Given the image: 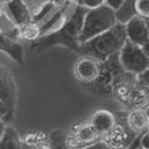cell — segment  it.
<instances>
[{
    "instance_id": "6da1fadb",
    "label": "cell",
    "mask_w": 149,
    "mask_h": 149,
    "mask_svg": "<svg viewBox=\"0 0 149 149\" xmlns=\"http://www.w3.org/2000/svg\"><path fill=\"white\" fill-rule=\"evenodd\" d=\"M87 12L88 9L76 5L67 20L59 29L33 41L30 46L31 49L36 53H40L55 46H62L77 52L80 45L79 38Z\"/></svg>"
},
{
    "instance_id": "7a4b0ae2",
    "label": "cell",
    "mask_w": 149,
    "mask_h": 149,
    "mask_svg": "<svg viewBox=\"0 0 149 149\" xmlns=\"http://www.w3.org/2000/svg\"><path fill=\"white\" fill-rule=\"evenodd\" d=\"M126 41L125 26L118 22L105 33L81 43L76 53L80 56L91 57L102 62L118 54Z\"/></svg>"
},
{
    "instance_id": "3957f363",
    "label": "cell",
    "mask_w": 149,
    "mask_h": 149,
    "mask_svg": "<svg viewBox=\"0 0 149 149\" xmlns=\"http://www.w3.org/2000/svg\"><path fill=\"white\" fill-rule=\"evenodd\" d=\"M118 23L116 12L106 5L88 10L83 24L79 38L80 44L105 33Z\"/></svg>"
},
{
    "instance_id": "277c9868",
    "label": "cell",
    "mask_w": 149,
    "mask_h": 149,
    "mask_svg": "<svg viewBox=\"0 0 149 149\" xmlns=\"http://www.w3.org/2000/svg\"><path fill=\"white\" fill-rule=\"evenodd\" d=\"M118 60L124 70L136 77L149 67V59L141 47L128 40L118 53Z\"/></svg>"
},
{
    "instance_id": "5b68a950",
    "label": "cell",
    "mask_w": 149,
    "mask_h": 149,
    "mask_svg": "<svg viewBox=\"0 0 149 149\" xmlns=\"http://www.w3.org/2000/svg\"><path fill=\"white\" fill-rule=\"evenodd\" d=\"M102 139L103 138L92 128L88 119L73 125L67 132V143L69 149H80Z\"/></svg>"
},
{
    "instance_id": "8992f818",
    "label": "cell",
    "mask_w": 149,
    "mask_h": 149,
    "mask_svg": "<svg viewBox=\"0 0 149 149\" xmlns=\"http://www.w3.org/2000/svg\"><path fill=\"white\" fill-rule=\"evenodd\" d=\"M101 73V61L91 57L81 56L74 66V74L76 78L86 87L94 84Z\"/></svg>"
},
{
    "instance_id": "52a82bcc",
    "label": "cell",
    "mask_w": 149,
    "mask_h": 149,
    "mask_svg": "<svg viewBox=\"0 0 149 149\" xmlns=\"http://www.w3.org/2000/svg\"><path fill=\"white\" fill-rule=\"evenodd\" d=\"M0 99L15 111L18 100V88L13 73L6 66L0 63Z\"/></svg>"
},
{
    "instance_id": "ba28073f",
    "label": "cell",
    "mask_w": 149,
    "mask_h": 149,
    "mask_svg": "<svg viewBox=\"0 0 149 149\" xmlns=\"http://www.w3.org/2000/svg\"><path fill=\"white\" fill-rule=\"evenodd\" d=\"M133 17L149 21V0H125L124 5L116 12L118 23L125 24Z\"/></svg>"
},
{
    "instance_id": "9c48e42d",
    "label": "cell",
    "mask_w": 149,
    "mask_h": 149,
    "mask_svg": "<svg viewBox=\"0 0 149 149\" xmlns=\"http://www.w3.org/2000/svg\"><path fill=\"white\" fill-rule=\"evenodd\" d=\"M136 136L137 134L128 127L126 121L123 124L117 120L115 126L109 133L103 137L102 141H104L110 149H125Z\"/></svg>"
},
{
    "instance_id": "30bf717a",
    "label": "cell",
    "mask_w": 149,
    "mask_h": 149,
    "mask_svg": "<svg viewBox=\"0 0 149 149\" xmlns=\"http://www.w3.org/2000/svg\"><path fill=\"white\" fill-rule=\"evenodd\" d=\"M92 128L103 138L109 133L117 123L116 116L109 110L99 109L95 111L88 118Z\"/></svg>"
},
{
    "instance_id": "8fae6325",
    "label": "cell",
    "mask_w": 149,
    "mask_h": 149,
    "mask_svg": "<svg viewBox=\"0 0 149 149\" xmlns=\"http://www.w3.org/2000/svg\"><path fill=\"white\" fill-rule=\"evenodd\" d=\"M125 26L128 41L141 47L149 40L147 25L142 19L133 17L128 20Z\"/></svg>"
},
{
    "instance_id": "7c38bea8",
    "label": "cell",
    "mask_w": 149,
    "mask_h": 149,
    "mask_svg": "<svg viewBox=\"0 0 149 149\" xmlns=\"http://www.w3.org/2000/svg\"><path fill=\"white\" fill-rule=\"evenodd\" d=\"M6 13L18 27L32 22V13L24 0H10L6 3Z\"/></svg>"
},
{
    "instance_id": "4fadbf2b",
    "label": "cell",
    "mask_w": 149,
    "mask_h": 149,
    "mask_svg": "<svg viewBox=\"0 0 149 149\" xmlns=\"http://www.w3.org/2000/svg\"><path fill=\"white\" fill-rule=\"evenodd\" d=\"M0 51L6 54L18 64H25L24 48L22 45L19 40L13 39L2 31H0Z\"/></svg>"
},
{
    "instance_id": "5bb4252c",
    "label": "cell",
    "mask_w": 149,
    "mask_h": 149,
    "mask_svg": "<svg viewBox=\"0 0 149 149\" xmlns=\"http://www.w3.org/2000/svg\"><path fill=\"white\" fill-rule=\"evenodd\" d=\"M125 121L128 127L135 134L139 135L146 132L149 118L145 109H132L126 116Z\"/></svg>"
},
{
    "instance_id": "9a60e30c",
    "label": "cell",
    "mask_w": 149,
    "mask_h": 149,
    "mask_svg": "<svg viewBox=\"0 0 149 149\" xmlns=\"http://www.w3.org/2000/svg\"><path fill=\"white\" fill-rule=\"evenodd\" d=\"M22 138L23 149H50L48 135L43 132H31Z\"/></svg>"
},
{
    "instance_id": "2e32d148",
    "label": "cell",
    "mask_w": 149,
    "mask_h": 149,
    "mask_svg": "<svg viewBox=\"0 0 149 149\" xmlns=\"http://www.w3.org/2000/svg\"><path fill=\"white\" fill-rule=\"evenodd\" d=\"M0 149H23L22 138L12 126H6L0 140Z\"/></svg>"
},
{
    "instance_id": "e0dca14e",
    "label": "cell",
    "mask_w": 149,
    "mask_h": 149,
    "mask_svg": "<svg viewBox=\"0 0 149 149\" xmlns=\"http://www.w3.org/2000/svg\"><path fill=\"white\" fill-rule=\"evenodd\" d=\"M48 144L50 149H69L67 143V133L61 130L54 131L48 135Z\"/></svg>"
},
{
    "instance_id": "ac0fdd59",
    "label": "cell",
    "mask_w": 149,
    "mask_h": 149,
    "mask_svg": "<svg viewBox=\"0 0 149 149\" xmlns=\"http://www.w3.org/2000/svg\"><path fill=\"white\" fill-rule=\"evenodd\" d=\"M74 4L91 10L105 5V0H74Z\"/></svg>"
},
{
    "instance_id": "d6986e66",
    "label": "cell",
    "mask_w": 149,
    "mask_h": 149,
    "mask_svg": "<svg viewBox=\"0 0 149 149\" xmlns=\"http://www.w3.org/2000/svg\"><path fill=\"white\" fill-rule=\"evenodd\" d=\"M13 111L7 106V104L0 99V120L4 121L5 123L9 122L13 116Z\"/></svg>"
},
{
    "instance_id": "ffe728a7",
    "label": "cell",
    "mask_w": 149,
    "mask_h": 149,
    "mask_svg": "<svg viewBox=\"0 0 149 149\" xmlns=\"http://www.w3.org/2000/svg\"><path fill=\"white\" fill-rule=\"evenodd\" d=\"M137 80L141 85L149 89V67L143 73L137 76Z\"/></svg>"
},
{
    "instance_id": "44dd1931",
    "label": "cell",
    "mask_w": 149,
    "mask_h": 149,
    "mask_svg": "<svg viewBox=\"0 0 149 149\" xmlns=\"http://www.w3.org/2000/svg\"><path fill=\"white\" fill-rule=\"evenodd\" d=\"M125 0H105V5L113 11L117 12L125 3Z\"/></svg>"
},
{
    "instance_id": "7402d4cb",
    "label": "cell",
    "mask_w": 149,
    "mask_h": 149,
    "mask_svg": "<svg viewBox=\"0 0 149 149\" xmlns=\"http://www.w3.org/2000/svg\"><path fill=\"white\" fill-rule=\"evenodd\" d=\"M140 146L143 149H149V132H145L141 134Z\"/></svg>"
},
{
    "instance_id": "603a6c76",
    "label": "cell",
    "mask_w": 149,
    "mask_h": 149,
    "mask_svg": "<svg viewBox=\"0 0 149 149\" xmlns=\"http://www.w3.org/2000/svg\"><path fill=\"white\" fill-rule=\"evenodd\" d=\"M141 48L143 50V52L145 53V54L147 56V58L149 59V40L144 44L141 46Z\"/></svg>"
},
{
    "instance_id": "cb8c5ba5",
    "label": "cell",
    "mask_w": 149,
    "mask_h": 149,
    "mask_svg": "<svg viewBox=\"0 0 149 149\" xmlns=\"http://www.w3.org/2000/svg\"><path fill=\"white\" fill-rule=\"evenodd\" d=\"M6 128V123H5L4 121H2V120H0V140H1V139H2L3 136H4Z\"/></svg>"
},
{
    "instance_id": "d4e9b609",
    "label": "cell",
    "mask_w": 149,
    "mask_h": 149,
    "mask_svg": "<svg viewBox=\"0 0 149 149\" xmlns=\"http://www.w3.org/2000/svg\"><path fill=\"white\" fill-rule=\"evenodd\" d=\"M66 1H67V0H51V2H52L53 4L56 5V6H61V5H63Z\"/></svg>"
},
{
    "instance_id": "484cf974",
    "label": "cell",
    "mask_w": 149,
    "mask_h": 149,
    "mask_svg": "<svg viewBox=\"0 0 149 149\" xmlns=\"http://www.w3.org/2000/svg\"><path fill=\"white\" fill-rule=\"evenodd\" d=\"M145 110H146V114H147V116H148V118H149V105L146 106V108Z\"/></svg>"
},
{
    "instance_id": "4316f807",
    "label": "cell",
    "mask_w": 149,
    "mask_h": 149,
    "mask_svg": "<svg viewBox=\"0 0 149 149\" xmlns=\"http://www.w3.org/2000/svg\"><path fill=\"white\" fill-rule=\"evenodd\" d=\"M146 25H147V30H148V34H149V21L146 22Z\"/></svg>"
},
{
    "instance_id": "83f0119b",
    "label": "cell",
    "mask_w": 149,
    "mask_h": 149,
    "mask_svg": "<svg viewBox=\"0 0 149 149\" xmlns=\"http://www.w3.org/2000/svg\"><path fill=\"white\" fill-rule=\"evenodd\" d=\"M68 1H69V2H71V3H73V4H74V0H68Z\"/></svg>"
},
{
    "instance_id": "f1b7e54d",
    "label": "cell",
    "mask_w": 149,
    "mask_h": 149,
    "mask_svg": "<svg viewBox=\"0 0 149 149\" xmlns=\"http://www.w3.org/2000/svg\"><path fill=\"white\" fill-rule=\"evenodd\" d=\"M147 132H149V124H148V126H147V130H146Z\"/></svg>"
},
{
    "instance_id": "f546056e",
    "label": "cell",
    "mask_w": 149,
    "mask_h": 149,
    "mask_svg": "<svg viewBox=\"0 0 149 149\" xmlns=\"http://www.w3.org/2000/svg\"><path fill=\"white\" fill-rule=\"evenodd\" d=\"M107 149H110V148H107Z\"/></svg>"
},
{
    "instance_id": "4dcf8cb0",
    "label": "cell",
    "mask_w": 149,
    "mask_h": 149,
    "mask_svg": "<svg viewBox=\"0 0 149 149\" xmlns=\"http://www.w3.org/2000/svg\"><path fill=\"white\" fill-rule=\"evenodd\" d=\"M141 149H143V148H141Z\"/></svg>"
}]
</instances>
